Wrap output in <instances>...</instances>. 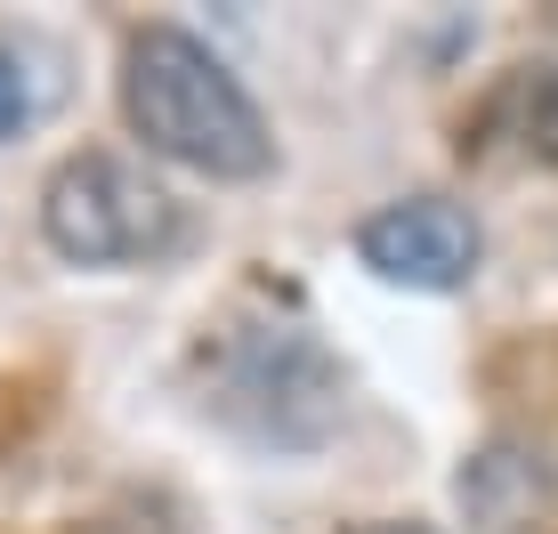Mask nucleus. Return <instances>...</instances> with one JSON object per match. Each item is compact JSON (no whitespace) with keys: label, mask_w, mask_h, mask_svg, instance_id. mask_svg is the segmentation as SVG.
<instances>
[{"label":"nucleus","mask_w":558,"mask_h":534,"mask_svg":"<svg viewBox=\"0 0 558 534\" xmlns=\"http://www.w3.org/2000/svg\"><path fill=\"white\" fill-rule=\"evenodd\" d=\"M122 106L154 155L203 170V179H259L276 162V138H267L259 106L243 98V82L179 25H146L130 41Z\"/></svg>","instance_id":"nucleus-1"},{"label":"nucleus","mask_w":558,"mask_h":534,"mask_svg":"<svg viewBox=\"0 0 558 534\" xmlns=\"http://www.w3.org/2000/svg\"><path fill=\"white\" fill-rule=\"evenodd\" d=\"M41 227L82 267H138L179 243V195L154 186L130 155H73L41 195Z\"/></svg>","instance_id":"nucleus-2"},{"label":"nucleus","mask_w":558,"mask_h":534,"mask_svg":"<svg viewBox=\"0 0 558 534\" xmlns=\"http://www.w3.org/2000/svg\"><path fill=\"white\" fill-rule=\"evenodd\" d=\"M332 405H340L332 356L292 324H259L219 349V413L252 422L259 437H307V422L316 429L332 422Z\"/></svg>","instance_id":"nucleus-3"},{"label":"nucleus","mask_w":558,"mask_h":534,"mask_svg":"<svg viewBox=\"0 0 558 534\" xmlns=\"http://www.w3.org/2000/svg\"><path fill=\"white\" fill-rule=\"evenodd\" d=\"M356 252L373 276L389 283H413V292H453L470 283L477 267V219L461 203H437V195H413V203H389L356 227Z\"/></svg>","instance_id":"nucleus-4"},{"label":"nucleus","mask_w":558,"mask_h":534,"mask_svg":"<svg viewBox=\"0 0 558 534\" xmlns=\"http://www.w3.org/2000/svg\"><path fill=\"white\" fill-rule=\"evenodd\" d=\"M550 462L534 446H518V437H494V446L470 453V470H461V510H470L486 534H543L550 519Z\"/></svg>","instance_id":"nucleus-5"},{"label":"nucleus","mask_w":558,"mask_h":534,"mask_svg":"<svg viewBox=\"0 0 558 534\" xmlns=\"http://www.w3.org/2000/svg\"><path fill=\"white\" fill-rule=\"evenodd\" d=\"M510 113H518V146H526L534 162H558V73H534L510 98Z\"/></svg>","instance_id":"nucleus-6"},{"label":"nucleus","mask_w":558,"mask_h":534,"mask_svg":"<svg viewBox=\"0 0 558 534\" xmlns=\"http://www.w3.org/2000/svg\"><path fill=\"white\" fill-rule=\"evenodd\" d=\"M25 122H33V82H25V65L0 49V138H9V130H25Z\"/></svg>","instance_id":"nucleus-7"},{"label":"nucleus","mask_w":558,"mask_h":534,"mask_svg":"<svg viewBox=\"0 0 558 534\" xmlns=\"http://www.w3.org/2000/svg\"><path fill=\"white\" fill-rule=\"evenodd\" d=\"M356 534H429V526H356Z\"/></svg>","instance_id":"nucleus-8"}]
</instances>
